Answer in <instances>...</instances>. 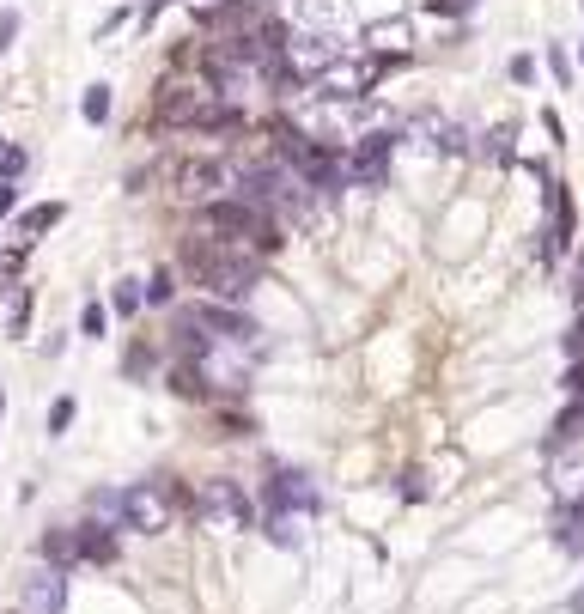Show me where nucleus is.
<instances>
[{"label": "nucleus", "instance_id": "nucleus-26", "mask_svg": "<svg viewBox=\"0 0 584 614\" xmlns=\"http://www.w3.org/2000/svg\"><path fill=\"white\" fill-rule=\"evenodd\" d=\"M177 298V274L171 268H159L153 280H146V304H171Z\"/></svg>", "mask_w": 584, "mask_h": 614}, {"label": "nucleus", "instance_id": "nucleus-6", "mask_svg": "<svg viewBox=\"0 0 584 614\" xmlns=\"http://www.w3.org/2000/svg\"><path fill=\"white\" fill-rule=\"evenodd\" d=\"M171 189L183 201H219V189H232V165H219V159H177L171 165Z\"/></svg>", "mask_w": 584, "mask_h": 614}, {"label": "nucleus", "instance_id": "nucleus-18", "mask_svg": "<svg viewBox=\"0 0 584 614\" xmlns=\"http://www.w3.org/2000/svg\"><path fill=\"white\" fill-rule=\"evenodd\" d=\"M365 43H372V55H402V43H408V25L402 19H390V25H372V31H365Z\"/></svg>", "mask_w": 584, "mask_h": 614}, {"label": "nucleus", "instance_id": "nucleus-15", "mask_svg": "<svg viewBox=\"0 0 584 614\" xmlns=\"http://www.w3.org/2000/svg\"><path fill=\"white\" fill-rule=\"evenodd\" d=\"M61 213H67L61 201H43V207H25V213H19V238L31 244V238H43V232H55V225H61Z\"/></svg>", "mask_w": 584, "mask_h": 614}, {"label": "nucleus", "instance_id": "nucleus-12", "mask_svg": "<svg viewBox=\"0 0 584 614\" xmlns=\"http://www.w3.org/2000/svg\"><path fill=\"white\" fill-rule=\"evenodd\" d=\"M73 542H80V566H116L122 560V542H116L110 523H80Z\"/></svg>", "mask_w": 584, "mask_h": 614}, {"label": "nucleus", "instance_id": "nucleus-16", "mask_svg": "<svg viewBox=\"0 0 584 614\" xmlns=\"http://www.w3.org/2000/svg\"><path fill=\"white\" fill-rule=\"evenodd\" d=\"M86 511H92V523H110V529H122V493H116V487H98V493H86Z\"/></svg>", "mask_w": 584, "mask_h": 614}, {"label": "nucleus", "instance_id": "nucleus-42", "mask_svg": "<svg viewBox=\"0 0 584 614\" xmlns=\"http://www.w3.org/2000/svg\"><path fill=\"white\" fill-rule=\"evenodd\" d=\"M201 7H213V0H201Z\"/></svg>", "mask_w": 584, "mask_h": 614}, {"label": "nucleus", "instance_id": "nucleus-35", "mask_svg": "<svg viewBox=\"0 0 584 614\" xmlns=\"http://www.w3.org/2000/svg\"><path fill=\"white\" fill-rule=\"evenodd\" d=\"M548 67H554V80H560V86L572 80V61H566V49H554V55H548Z\"/></svg>", "mask_w": 584, "mask_h": 614}, {"label": "nucleus", "instance_id": "nucleus-36", "mask_svg": "<svg viewBox=\"0 0 584 614\" xmlns=\"http://www.w3.org/2000/svg\"><path fill=\"white\" fill-rule=\"evenodd\" d=\"M572 304H578V311H584V256L572 262Z\"/></svg>", "mask_w": 584, "mask_h": 614}, {"label": "nucleus", "instance_id": "nucleus-39", "mask_svg": "<svg viewBox=\"0 0 584 614\" xmlns=\"http://www.w3.org/2000/svg\"><path fill=\"white\" fill-rule=\"evenodd\" d=\"M572 608H578V614H584V590H578V596H572Z\"/></svg>", "mask_w": 584, "mask_h": 614}, {"label": "nucleus", "instance_id": "nucleus-7", "mask_svg": "<svg viewBox=\"0 0 584 614\" xmlns=\"http://www.w3.org/2000/svg\"><path fill=\"white\" fill-rule=\"evenodd\" d=\"M189 317H195L213 341H226V347H256V341H262V323H256V317H244L238 304H195Z\"/></svg>", "mask_w": 584, "mask_h": 614}, {"label": "nucleus", "instance_id": "nucleus-8", "mask_svg": "<svg viewBox=\"0 0 584 614\" xmlns=\"http://www.w3.org/2000/svg\"><path fill=\"white\" fill-rule=\"evenodd\" d=\"M335 61H341V43H335V37L292 31V43H286V73H299V80H323Z\"/></svg>", "mask_w": 584, "mask_h": 614}, {"label": "nucleus", "instance_id": "nucleus-13", "mask_svg": "<svg viewBox=\"0 0 584 614\" xmlns=\"http://www.w3.org/2000/svg\"><path fill=\"white\" fill-rule=\"evenodd\" d=\"M37 554H43V566H55V572H73L80 566V542H73V529H43V542H37Z\"/></svg>", "mask_w": 584, "mask_h": 614}, {"label": "nucleus", "instance_id": "nucleus-29", "mask_svg": "<svg viewBox=\"0 0 584 614\" xmlns=\"http://www.w3.org/2000/svg\"><path fill=\"white\" fill-rule=\"evenodd\" d=\"M104 329H110V311H104V304L92 298V304H86V311H80V335H92V341H98Z\"/></svg>", "mask_w": 584, "mask_h": 614}, {"label": "nucleus", "instance_id": "nucleus-2", "mask_svg": "<svg viewBox=\"0 0 584 614\" xmlns=\"http://www.w3.org/2000/svg\"><path fill=\"white\" fill-rule=\"evenodd\" d=\"M189 517L232 523V529H256V499L244 493V481H232V475H213V481H201V487H195Z\"/></svg>", "mask_w": 584, "mask_h": 614}, {"label": "nucleus", "instance_id": "nucleus-5", "mask_svg": "<svg viewBox=\"0 0 584 614\" xmlns=\"http://www.w3.org/2000/svg\"><path fill=\"white\" fill-rule=\"evenodd\" d=\"M262 505H268V517H311L323 499L305 469H274V481L262 487Z\"/></svg>", "mask_w": 584, "mask_h": 614}, {"label": "nucleus", "instance_id": "nucleus-32", "mask_svg": "<svg viewBox=\"0 0 584 614\" xmlns=\"http://www.w3.org/2000/svg\"><path fill=\"white\" fill-rule=\"evenodd\" d=\"M505 73H511L518 86H530V80H536V55H511V67H505Z\"/></svg>", "mask_w": 584, "mask_h": 614}, {"label": "nucleus", "instance_id": "nucleus-11", "mask_svg": "<svg viewBox=\"0 0 584 614\" xmlns=\"http://www.w3.org/2000/svg\"><path fill=\"white\" fill-rule=\"evenodd\" d=\"M347 0H292V25L299 31H317V37H341L347 31Z\"/></svg>", "mask_w": 584, "mask_h": 614}, {"label": "nucleus", "instance_id": "nucleus-19", "mask_svg": "<svg viewBox=\"0 0 584 614\" xmlns=\"http://www.w3.org/2000/svg\"><path fill=\"white\" fill-rule=\"evenodd\" d=\"M146 304V280H116V292H110V311L116 317H134Z\"/></svg>", "mask_w": 584, "mask_h": 614}, {"label": "nucleus", "instance_id": "nucleus-4", "mask_svg": "<svg viewBox=\"0 0 584 614\" xmlns=\"http://www.w3.org/2000/svg\"><path fill=\"white\" fill-rule=\"evenodd\" d=\"M396 61H402V55H341L323 80H317V92H323V98H365Z\"/></svg>", "mask_w": 584, "mask_h": 614}, {"label": "nucleus", "instance_id": "nucleus-17", "mask_svg": "<svg viewBox=\"0 0 584 614\" xmlns=\"http://www.w3.org/2000/svg\"><path fill=\"white\" fill-rule=\"evenodd\" d=\"M578 432H584V402H572V408L554 420V432H548V456L566 450V444H578Z\"/></svg>", "mask_w": 584, "mask_h": 614}, {"label": "nucleus", "instance_id": "nucleus-28", "mask_svg": "<svg viewBox=\"0 0 584 614\" xmlns=\"http://www.w3.org/2000/svg\"><path fill=\"white\" fill-rule=\"evenodd\" d=\"M153 359H159L153 347H146V341H134V347H128V359H122V371H128V377H146V371H153Z\"/></svg>", "mask_w": 584, "mask_h": 614}, {"label": "nucleus", "instance_id": "nucleus-3", "mask_svg": "<svg viewBox=\"0 0 584 614\" xmlns=\"http://www.w3.org/2000/svg\"><path fill=\"white\" fill-rule=\"evenodd\" d=\"M213 86L207 80H165L159 86V98H153V122H165V128H201L207 116H213Z\"/></svg>", "mask_w": 584, "mask_h": 614}, {"label": "nucleus", "instance_id": "nucleus-20", "mask_svg": "<svg viewBox=\"0 0 584 614\" xmlns=\"http://www.w3.org/2000/svg\"><path fill=\"white\" fill-rule=\"evenodd\" d=\"M31 329V286H13L7 292V335H25Z\"/></svg>", "mask_w": 584, "mask_h": 614}, {"label": "nucleus", "instance_id": "nucleus-41", "mask_svg": "<svg viewBox=\"0 0 584 614\" xmlns=\"http://www.w3.org/2000/svg\"><path fill=\"white\" fill-rule=\"evenodd\" d=\"M0 152H7V140H0Z\"/></svg>", "mask_w": 584, "mask_h": 614}, {"label": "nucleus", "instance_id": "nucleus-1", "mask_svg": "<svg viewBox=\"0 0 584 614\" xmlns=\"http://www.w3.org/2000/svg\"><path fill=\"white\" fill-rule=\"evenodd\" d=\"M177 268H183L195 286H207L213 304H244V298L262 286V256H250V250H238V244H219V238H189V244L177 250Z\"/></svg>", "mask_w": 584, "mask_h": 614}, {"label": "nucleus", "instance_id": "nucleus-25", "mask_svg": "<svg viewBox=\"0 0 584 614\" xmlns=\"http://www.w3.org/2000/svg\"><path fill=\"white\" fill-rule=\"evenodd\" d=\"M250 432H256V420H250V414L219 408V438H250Z\"/></svg>", "mask_w": 584, "mask_h": 614}, {"label": "nucleus", "instance_id": "nucleus-34", "mask_svg": "<svg viewBox=\"0 0 584 614\" xmlns=\"http://www.w3.org/2000/svg\"><path fill=\"white\" fill-rule=\"evenodd\" d=\"M566 353L584 359V311H578V323H572V335H566Z\"/></svg>", "mask_w": 584, "mask_h": 614}, {"label": "nucleus", "instance_id": "nucleus-9", "mask_svg": "<svg viewBox=\"0 0 584 614\" xmlns=\"http://www.w3.org/2000/svg\"><path fill=\"white\" fill-rule=\"evenodd\" d=\"M390 152H396V134H365L347 159H341V183H359V189H372L384 171H390Z\"/></svg>", "mask_w": 584, "mask_h": 614}, {"label": "nucleus", "instance_id": "nucleus-27", "mask_svg": "<svg viewBox=\"0 0 584 614\" xmlns=\"http://www.w3.org/2000/svg\"><path fill=\"white\" fill-rule=\"evenodd\" d=\"M25 165H31V159H25V146H13V140H7V152H0V183H19V177H25Z\"/></svg>", "mask_w": 584, "mask_h": 614}, {"label": "nucleus", "instance_id": "nucleus-14", "mask_svg": "<svg viewBox=\"0 0 584 614\" xmlns=\"http://www.w3.org/2000/svg\"><path fill=\"white\" fill-rule=\"evenodd\" d=\"M171 390H177L183 402H219V390L207 383V371H201V365H189V359H177V365H171Z\"/></svg>", "mask_w": 584, "mask_h": 614}, {"label": "nucleus", "instance_id": "nucleus-10", "mask_svg": "<svg viewBox=\"0 0 584 614\" xmlns=\"http://www.w3.org/2000/svg\"><path fill=\"white\" fill-rule=\"evenodd\" d=\"M67 608V572L37 566L19 578V614H61Z\"/></svg>", "mask_w": 584, "mask_h": 614}, {"label": "nucleus", "instance_id": "nucleus-21", "mask_svg": "<svg viewBox=\"0 0 584 614\" xmlns=\"http://www.w3.org/2000/svg\"><path fill=\"white\" fill-rule=\"evenodd\" d=\"M511 140H518V128H511V122H499V128L487 134V146H481V152H487L493 165H511Z\"/></svg>", "mask_w": 584, "mask_h": 614}, {"label": "nucleus", "instance_id": "nucleus-40", "mask_svg": "<svg viewBox=\"0 0 584 614\" xmlns=\"http://www.w3.org/2000/svg\"><path fill=\"white\" fill-rule=\"evenodd\" d=\"M0 414H7V396H0Z\"/></svg>", "mask_w": 584, "mask_h": 614}, {"label": "nucleus", "instance_id": "nucleus-33", "mask_svg": "<svg viewBox=\"0 0 584 614\" xmlns=\"http://www.w3.org/2000/svg\"><path fill=\"white\" fill-rule=\"evenodd\" d=\"M13 37H19V13H0V55L13 49Z\"/></svg>", "mask_w": 584, "mask_h": 614}, {"label": "nucleus", "instance_id": "nucleus-38", "mask_svg": "<svg viewBox=\"0 0 584 614\" xmlns=\"http://www.w3.org/2000/svg\"><path fill=\"white\" fill-rule=\"evenodd\" d=\"M165 13V0H140V19H159Z\"/></svg>", "mask_w": 584, "mask_h": 614}, {"label": "nucleus", "instance_id": "nucleus-43", "mask_svg": "<svg viewBox=\"0 0 584 614\" xmlns=\"http://www.w3.org/2000/svg\"><path fill=\"white\" fill-rule=\"evenodd\" d=\"M13 614H19V608H13Z\"/></svg>", "mask_w": 584, "mask_h": 614}, {"label": "nucleus", "instance_id": "nucleus-22", "mask_svg": "<svg viewBox=\"0 0 584 614\" xmlns=\"http://www.w3.org/2000/svg\"><path fill=\"white\" fill-rule=\"evenodd\" d=\"M80 116H86V122H110V86H86Z\"/></svg>", "mask_w": 584, "mask_h": 614}, {"label": "nucleus", "instance_id": "nucleus-31", "mask_svg": "<svg viewBox=\"0 0 584 614\" xmlns=\"http://www.w3.org/2000/svg\"><path fill=\"white\" fill-rule=\"evenodd\" d=\"M469 7H475V0H426V13H432V19H463Z\"/></svg>", "mask_w": 584, "mask_h": 614}, {"label": "nucleus", "instance_id": "nucleus-30", "mask_svg": "<svg viewBox=\"0 0 584 614\" xmlns=\"http://www.w3.org/2000/svg\"><path fill=\"white\" fill-rule=\"evenodd\" d=\"M262 529H268V542H274V548H299V529H292V517H268Z\"/></svg>", "mask_w": 584, "mask_h": 614}, {"label": "nucleus", "instance_id": "nucleus-24", "mask_svg": "<svg viewBox=\"0 0 584 614\" xmlns=\"http://www.w3.org/2000/svg\"><path fill=\"white\" fill-rule=\"evenodd\" d=\"M201 128H213V134H232V128H244V110H238V104H213V116H207Z\"/></svg>", "mask_w": 584, "mask_h": 614}, {"label": "nucleus", "instance_id": "nucleus-23", "mask_svg": "<svg viewBox=\"0 0 584 614\" xmlns=\"http://www.w3.org/2000/svg\"><path fill=\"white\" fill-rule=\"evenodd\" d=\"M73 414H80V402H73V396H55V402H49V438H61V432L73 426Z\"/></svg>", "mask_w": 584, "mask_h": 614}, {"label": "nucleus", "instance_id": "nucleus-37", "mask_svg": "<svg viewBox=\"0 0 584 614\" xmlns=\"http://www.w3.org/2000/svg\"><path fill=\"white\" fill-rule=\"evenodd\" d=\"M13 207H19V189H13V183H0V219H7Z\"/></svg>", "mask_w": 584, "mask_h": 614}]
</instances>
